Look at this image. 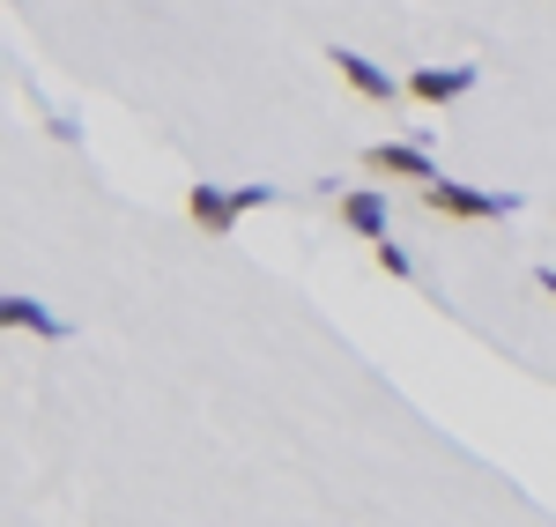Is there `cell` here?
Segmentation results:
<instances>
[{
  "mask_svg": "<svg viewBox=\"0 0 556 527\" xmlns=\"http://www.w3.org/2000/svg\"><path fill=\"white\" fill-rule=\"evenodd\" d=\"M364 172L371 178H401V186H430L438 164L424 156V141H371V149H364Z\"/></svg>",
  "mask_w": 556,
  "mask_h": 527,
  "instance_id": "cell-3",
  "label": "cell"
},
{
  "mask_svg": "<svg viewBox=\"0 0 556 527\" xmlns=\"http://www.w3.org/2000/svg\"><path fill=\"white\" fill-rule=\"evenodd\" d=\"M475 83H482V67H416L408 75V97L416 104H460Z\"/></svg>",
  "mask_w": 556,
  "mask_h": 527,
  "instance_id": "cell-5",
  "label": "cell"
},
{
  "mask_svg": "<svg viewBox=\"0 0 556 527\" xmlns=\"http://www.w3.org/2000/svg\"><path fill=\"white\" fill-rule=\"evenodd\" d=\"M416 201L445 223H497V216H519L527 209L519 193H482V186H460V178H445V172L430 178V186H416Z\"/></svg>",
  "mask_w": 556,
  "mask_h": 527,
  "instance_id": "cell-1",
  "label": "cell"
},
{
  "mask_svg": "<svg viewBox=\"0 0 556 527\" xmlns=\"http://www.w3.org/2000/svg\"><path fill=\"white\" fill-rule=\"evenodd\" d=\"M186 216L201 223L208 238H230L245 223V201H238V186H186Z\"/></svg>",
  "mask_w": 556,
  "mask_h": 527,
  "instance_id": "cell-4",
  "label": "cell"
},
{
  "mask_svg": "<svg viewBox=\"0 0 556 527\" xmlns=\"http://www.w3.org/2000/svg\"><path fill=\"white\" fill-rule=\"evenodd\" d=\"M342 223L356 230V238L379 246V238H386V193H379V186H349V193H342Z\"/></svg>",
  "mask_w": 556,
  "mask_h": 527,
  "instance_id": "cell-7",
  "label": "cell"
},
{
  "mask_svg": "<svg viewBox=\"0 0 556 527\" xmlns=\"http://www.w3.org/2000/svg\"><path fill=\"white\" fill-rule=\"evenodd\" d=\"M0 327H30V335H45V342H67V319H60V312H45L38 298H23V290H8V298H0Z\"/></svg>",
  "mask_w": 556,
  "mask_h": 527,
  "instance_id": "cell-6",
  "label": "cell"
},
{
  "mask_svg": "<svg viewBox=\"0 0 556 527\" xmlns=\"http://www.w3.org/2000/svg\"><path fill=\"white\" fill-rule=\"evenodd\" d=\"M534 290H542V298H556V267H534Z\"/></svg>",
  "mask_w": 556,
  "mask_h": 527,
  "instance_id": "cell-9",
  "label": "cell"
},
{
  "mask_svg": "<svg viewBox=\"0 0 556 527\" xmlns=\"http://www.w3.org/2000/svg\"><path fill=\"white\" fill-rule=\"evenodd\" d=\"M371 261H379V275H393V283H408V275H416L408 246H393V238H379V246H371Z\"/></svg>",
  "mask_w": 556,
  "mask_h": 527,
  "instance_id": "cell-8",
  "label": "cell"
},
{
  "mask_svg": "<svg viewBox=\"0 0 556 527\" xmlns=\"http://www.w3.org/2000/svg\"><path fill=\"white\" fill-rule=\"evenodd\" d=\"M327 67H334L364 104H401V97H408V83H393L379 60H364V52H349V45H327Z\"/></svg>",
  "mask_w": 556,
  "mask_h": 527,
  "instance_id": "cell-2",
  "label": "cell"
}]
</instances>
